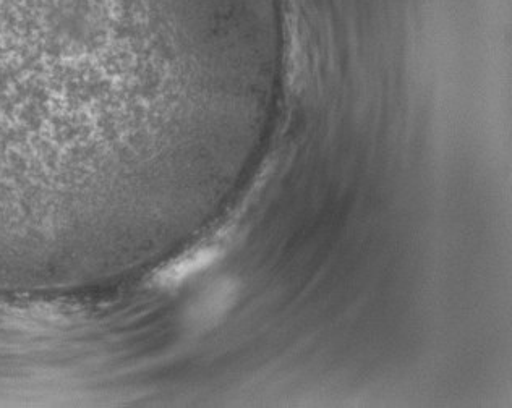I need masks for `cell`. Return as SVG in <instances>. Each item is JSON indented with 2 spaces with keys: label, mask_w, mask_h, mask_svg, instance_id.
Returning a JSON list of instances; mask_svg holds the SVG:
<instances>
[{
  "label": "cell",
  "mask_w": 512,
  "mask_h": 408,
  "mask_svg": "<svg viewBox=\"0 0 512 408\" xmlns=\"http://www.w3.org/2000/svg\"><path fill=\"white\" fill-rule=\"evenodd\" d=\"M282 0H0V240L104 284L247 153Z\"/></svg>",
  "instance_id": "1"
}]
</instances>
